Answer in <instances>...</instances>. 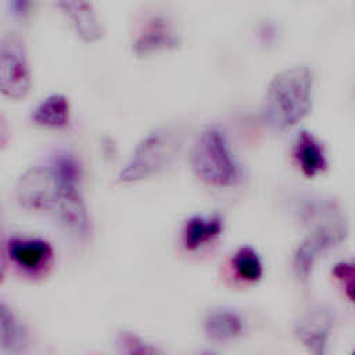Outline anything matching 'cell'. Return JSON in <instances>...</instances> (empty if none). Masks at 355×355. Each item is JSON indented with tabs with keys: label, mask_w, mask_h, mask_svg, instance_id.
Segmentation results:
<instances>
[{
	"label": "cell",
	"mask_w": 355,
	"mask_h": 355,
	"mask_svg": "<svg viewBox=\"0 0 355 355\" xmlns=\"http://www.w3.org/2000/svg\"><path fill=\"white\" fill-rule=\"evenodd\" d=\"M80 176L82 168L75 154L58 150L44 164L19 176L15 194L25 209L49 215L72 233L85 236L90 222L79 190Z\"/></svg>",
	"instance_id": "1"
},
{
	"label": "cell",
	"mask_w": 355,
	"mask_h": 355,
	"mask_svg": "<svg viewBox=\"0 0 355 355\" xmlns=\"http://www.w3.org/2000/svg\"><path fill=\"white\" fill-rule=\"evenodd\" d=\"M298 215L309 226V233L295 248L293 265L295 275L306 282L318 258L344 240L347 223L338 205L333 200L322 197L305 200L298 209Z\"/></svg>",
	"instance_id": "2"
},
{
	"label": "cell",
	"mask_w": 355,
	"mask_h": 355,
	"mask_svg": "<svg viewBox=\"0 0 355 355\" xmlns=\"http://www.w3.org/2000/svg\"><path fill=\"white\" fill-rule=\"evenodd\" d=\"M312 96V71L305 65L284 68L268 83L262 104L263 118L275 129H290L309 114Z\"/></svg>",
	"instance_id": "3"
},
{
	"label": "cell",
	"mask_w": 355,
	"mask_h": 355,
	"mask_svg": "<svg viewBox=\"0 0 355 355\" xmlns=\"http://www.w3.org/2000/svg\"><path fill=\"white\" fill-rule=\"evenodd\" d=\"M183 135L172 125H161L147 132L135 146L129 159L118 173L119 183H136L168 168L180 153Z\"/></svg>",
	"instance_id": "4"
},
{
	"label": "cell",
	"mask_w": 355,
	"mask_h": 355,
	"mask_svg": "<svg viewBox=\"0 0 355 355\" xmlns=\"http://www.w3.org/2000/svg\"><path fill=\"white\" fill-rule=\"evenodd\" d=\"M190 162L194 175L209 186L229 187L241 179L227 135L219 126H208L197 136Z\"/></svg>",
	"instance_id": "5"
},
{
	"label": "cell",
	"mask_w": 355,
	"mask_h": 355,
	"mask_svg": "<svg viewBox=\"0 0 355 355\" xmlns=\"http://www.w3.org/2000/svg\"><path fill=\"white\" fill-rule=\"evenodd\" d=\"M32 83L28 51L17 32H7L0 39V93L8 98H24Z\"/></svg>",
	"instance_id": "6"
},
{
	"label": "cell",
	"mask_w": 355,
	"mask_h": 355,
	"mask_svg": "<svg viewBox=\"0 0 355 355\" xmlns=\"http://www.w3.org/2000/svg\"><path fill=\"white\" fill-rule=\"evenodd\" d=\"M334 324L330 308L318 305L305 312L295 323L294 331L302 345L312 355H327L329 336Z\"/></svg>",
	"instance_id": "7"
},
{
	"label": "cell",
	"mask_w": 355,
	"mask_h": 355,
	"mask_svg": "<svg viewBox=\"0 0 355 355\" xmlns=\"http://www.w3.org/2000/svg\"><path fill=\"white\" fill-rule=\"evenodd\" d=\"M12 262L28 273L43 272L53 261V248L39 237H12L7 244Z\"/></svg>",
	"instance_id": "8"
},
{
	"label": "cell",
	"mask_w": 355,
	"mask_h": 355,
	"mask_svg": "<svg viewBox=\"0 0 355 355\" xmlns=\"http://www.w3.org/2000/svg\"><path fill=\"white\" fill-rule=\"evenodd\" d=\"M182 43L180 36L164 17H151L133 42V51L139 55L158 50L178 49Z\"/></svg>",
	"instance_id": "9"
},
{
	"label": "cell",
	"mask_w": 355,
	"mask_h": 355,
	"mask_svg": "<svg viewBox=\"0 0 355 355\" xmlns=\"http://www.w3.org/2000/svg\"><path fill=\"white\" fill-rule=\"evenodd\" d=\"M293 157L301 172L313 178L327 168V155L323 144L309 130H300L294 139Z\"/></svg>",
	"instance_id": "10"
},
{
	"label": "cell",
	"mask_w": 355,
	"mask_h": 355,
	"mask_svg": "<svg viewBox=\"0 0 355 355\" xmlns=\"http://www.w3.org/2000/svg\"><path fill=\"white\" fill-rule=\"evenodd\" d=\"M223 218L219 214L193 215L182 230V243L187 251L198 250L207 243L216 239L223 232Z\"/></svg>",
	"instance_id": "11"
},
{
	"label": "cell",
	"mask_w": 355,
	"mask_h": 355,
	"mask_svg": "<svg viewBox=\"0 0 355 355\" xmlns=\"http://www.w3.org/2000/svg\"><path fill=\"white\" fill-rule=\"evenodd\" d=\"M72 21L78 35L85 42H97L103 36V28L93 6L87 1H61L57 4Z\"/></svg>",
	"instance_id": "12"
},
{
	"label": "cell",
	"mask_w": 355,
	"mask_h": 355,
	"mask_svg": "<svg viewBox=\"0 0 355 355\" xmlns=\"http://www.w3.org/2000/svg\"><path fill=\"white\" fill-rule=\"evenodd\" d=\"M33 123L46 128H64L71 121V103L62 93H51L44 97L31 114Z\"/></svg>",
	"instance_id": "13"
},
{
	"label": "cell",
	"mask_w": 355,
	"mask_h": 355,
	"mask_svg": "<svg viewBox=\"0 0 355 355\" xmlns=\"http://www.w3.org/2000/svg\"><path fill=\"white\" fill-rule=\"evenodd\" d=\"M204 327L209 337L226 341L233 340L243 333L244 322L236 311L219 308L208 312L204 320Z\"/></svg>",
	"instance_id": "14"
},
{
	"label": "cell",
	"mask_w": 355,
	"mask_h": 355,
	"mask_svg": "<svg viewBox=\"0 0 355 355\" xmlns=\"http://www.w3.org/2000/svg\"><path fill=\"white\" fill-rule=\"evenodd\" d=\"M26 345V331L15 313L0 301V348L19 354Z\"/></svg>",
	"instance_id": "15"
},
{
	"label": "cell",
	"mask_w": 355,
	"mask_h": 355,
	"mask_svg": "<svg viewBox=\"0 0 355 355\" xmlns=\"http://www.w3.org/2000/svg\"><path fill=\"white\" fill-rule=\"evenodd\" d=\"M232 262L237 276L245 282L255 283L263 275V263L258 252L250 245L240 247L234 252Z\"/></svg>",
	"instance_id": "16"
},
{
	"label": "cell",
	"mask_w": 355,
	"mask_h": 355,
	"mask_svg": "<svg viewBox=\"0 0 355 355\" xmlns=\"http://www.w3.org/2000/svg\"><path fill=\"white\" fill-rule=\"evenodd\" d=\"M121 343L125 355H164L157 347L143 341L133 333H123L121 336Z\"/></svg>",
	"instance_id": "17"
},
{
	"label": "cell",
	"mask_w": 355,
	"mask_h": 355,
	"mask_svg": "<svg viewBox=\"0 0 355 355\" xmlns=\"http://www.w3.org/2000/svg\"><path fill=\"white\" fill-rule=\"evenodd\" d=\"M331 275L341 283L344 287L347 297L352 300V286H354V265L352 262L341 261L334 265L331 269Z\"/></svg>",
	"instance_id": "18"
},
{
	"label": "cell",
	"mask_w": 355,
	"mask_h": 355,
	"mask_svg": "<svg viewBox=\"0 0 355 355\" xmlns=\"http://www.w3.org/2000/svg\"><path fill=\"white\" fill-rule=\"evenodd\" d=\"M10 7H11L14 14H19L21 15V14L26 12V10L29 7V3H26V1H11Z\"/></svg>",
	"instance_id": "19"
},
{
	"label": "cell",
	"mask_w": 355,
	"mask_h": 355,
	"mask_svg": "<svg viewBox=\"0 0 355 355\" xmlns=\"http://www.w3.org/2000/svg\"><path fill=\"white\" fill-rule=\"evenodd\" d=\"M3 276H4V273H3V268H1V263H0V282L3 280Z\"/></svg>",
	"instance_id": "20"
},
{
	"label": "cell",
	"mask_w": 355,
	"mask_h": 355,
	"mask_svg": "<svg viewBox=\"0 0 355 355\" xmlns=\"http://www.w3.org/2000/svg\"><path fill=\"white\" fill-rule=\"evenodd\" d=\"M204 355H209V354H204Z\"/></svg>",
	"instance_id": "21"
}]
</instances>
